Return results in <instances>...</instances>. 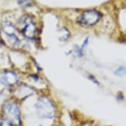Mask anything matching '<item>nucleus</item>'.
I'll return each instance as SVG.
<instances>
[{
	"label": "nucleus",
	"instance_id": "f257e3e1",
	"mask_svg": "<svg viewBox=\"0 0 126 126\" xmlns=\"http://www.w3.org/2000/svg\"><path fill=\"white\" fill-rule=\"evenodd\" d=\"M36 116L42 121L51 122L55 120L57 109L54 102L47 96H40L34 104Z\"/></svg>",
	"mask_w": 126,
	"mask_h": 126
},
{
	"label": "nucleus",
	"instance_id": "f03ea898",
	"mask_svg": "<svg viewBox=\"0 0 126 126\" xmlns=\"http://www.w3.org/2000/svg\"><path fill=\"white\" fill-rule=\"evenodd\" d=\"M3 117L9 120L16 126L23 125L22 113L20 108L16 102L7 101L2 108Z\"/></svg>",
	"mask_w": 126,
	"mask_h": 126
},
{
	"label": "nucleus",
	"instance_id": "7ed1b4c3",
	"mask_svg": "<svg viewBox=\"0 0 126 126\" xmlns=\"http://www.w3.org/2000/svg\"><path fill=\"white\" fill-rule=\"evenodd\" d=\"M21 32L23 35L29 40L35 38L37 33V28L36 24L29 16H24L20 21Z\"/></svg>",
	"mask_w": 126,
	"mask_h": 126
},
{
	"label": "nucleus",
	"instance_id": "20e7f679",
	"mask_svg": "<svg viewBox=\"0 0 126 126\" xmlns=\"http://www.w3.org/2000/svg\"><path fill=\"white\" fill-rule=\"evenodd\" d=\"M101 15L96 10L85 11L79 18V23L83 26L90 27L96 25L99 21Z\"/></svg>",
	"mask_w": 126,
	"mask_h": 126
},
{
	"label": "nucleus",
	"instance_id": "39448f33",
	"mask_svg": "<svg viewBox=\"0 0 126 126\" xmlns=\"http://www.w3.org/2000/svg\"><path fill=\"white\" fill-rule=\"evenodd\" d=\"M18 75L12 71H5L0 73V83L5 86H14L19 83Z\"/></svg>",
	"mask_w": 126,
	"mask_h": 126
},
{
	"label": "nucleus",
	"instance_id": "423d86ee",
	"mask_svg": "<svg viewBox=\"0 0 126 126\" xmlns=\"http://www.w3.org/2000/svg\"><path fill=\"white\" fill-rule=\"evenodd\" d=\"M34 93V90L31 86L27 84H22L17 87L15 91V96L17 98L21 100H25L28 98L31 97Z\"/></svg>",
	"mask_w": 126,
	"mask_h": 126
},
{
	"label": "nucleus",
	"instance_id": "0eeeda50",
	"mask_svg": "<svg viewBox=\"0 0 126 126\" xmlns=\"http://www.w3.org/2000/svg\"><path fill=\"white\" fill-rule=\"evenodd\" d=\"M2 29L6 37L16 34V28L8 21H4L2 23Z\"/></svg>",
	"mask_w": 126,
	"mask_h": 126
},
{
	"label": "nucleus",
	"instance_id": "6e6552de",
	"mask_svg": "<svg viewBox=\"0 0 126 126\" xmlns=\"http://www.w3.org/2000/svg\"><path fill=\"white\" fill-rule=\"evenodd\" d=\"M69 36H70L69 32L68 30H67L65 28H62L59 31V40L60 41H66L70 37Z\"/></svg>",
	"mask_w": 126,
	"mask_h": 126
},
{
	"label": "nucleus",
	"instance_id": "1a4fd4ad",
	"mask_svg": "<svg viewBox=\"0 0 126 126\" xmlns=\"http://www.w3.org/2000/svg\"><path fill=\"white\" fill-rule=\"evenodd\" d=\"M114 75L118 77H124L126 75V67L120 66L115 69Z\"/></svg>",
	"mask_w": 126,
	"mask_h": 126
},
{
	"label": "nucleus",
	"instance_id": "9d476101",
	"mask_svg": "<svg viewBox=\"0 0 126 126\" xmlns=\"http://www.w3.org/2000/svg\"><path fill=\"white\" fill-rule=\"evenodd\" d=\"M34 0H18V3L23 7H27L33 3Z\"/></svg>",
	"mask_w": 126,
	"mask_h": 126
},
{
	"label": "nucleus",
	"instance_id": "9b49d317",
	"mask_svg": "<svg viewBox=\"0 0 126 126\" xmlns=\"http://www.w3.org/2000/svg\"><path fill=\"white\" fill-rule=\"evenodd\" d=\"M0 126H16L9 120L3 117L0 120Z\"/></svg>",
	"mask_w": 126,
	"mask_h": 126
},
{
	"label": "nucleus",
	"instance_id": "f8f14e48",
	"mask_svg": "<svg viewBox=\"0 0 126 126\" xmlns=\"http://www.w3.org/2000/svg\"><path fill=\"white\" fill-rule=\"evenodd\" d=\"M74 53L78 56L79 58H81L83 56V51L81 50V47L79 46H75L74 48Z\"/></svg>",
	"mask_w": 126,
	"mask_h": 126
},
{
	"label": "nucleus",
	"instance_id": "ddd939ff",
	"mask_svg": "<svg viewBox=\"0 0 126 126\" xmlns=\"http://www.w3.org/2000/svg\"><path fill=\"white\" fill-rule=\"evenodd\" d=\"M89 38H88V37L86 38L84 40V41L83 42L82 44L80 46V47H81V50H83V51H84V50H85V48H87V46H88V44H89Z\"/></svg>",
	"mask_w": 126,
	"mask_h": 126
},
{
	"label": "nucleus",
	"instance_id": "4468645a",
	"mask_svg": "<svg viewBox=\"0 0 126 126\" xmlns=\"http://www.w3.org/2000/svg\"><path fill=\"white\" fill-rule=\"evenodd\" d=\"M88 78H89V80H91L92 82L94 83V84H96V85H99V83H98V81L96 80V79L92 75H89V77H88Z\"/></svg>",
	"mask_w": 126,
	"mask_h": 126
},
{
	"label": "nucleus",
	"instance_id": "2eb2a0df",
	"mask_svg": "<svg viewBox=\"0 0 126 126\" xmlns=\"http://www.w3.org/2000/svg\"><path fill=\"white\" fill-rule=\"evenodd\" d=\"M33 62H34V64L35 67H36V69H37L38 71H41L42 70L41 67L40 66L39 64L38 63V62H36L35 60H33Z\"/></svg>",
	"mask_w": 126,
	"mask_h": 126
},
{
	"label": "nucleus",
	"instance_id": "dca6fc26",
	"mask_svg": "<svg viewBox=\"0 0 126 126\" xmlns=\"http://www.w3.org/2000/svg\"></svg>",
	"mask_w": 126,
	"mask_h": 126
},
{
	"label": "nucleus",
	"instance_id": "f3484780",
	"mask_svg": "<svg viewBox=\"0 0 126 126\" xmlns=\"http://www.w3.org/2000/svg\"><path fill=\"white\" fill-rule=\"evenodd\" d=\"M0 35H1V34H0Z\"/></svg>",
	"mask_w": 126,
	"mask_h": 126
}]
</instances>
